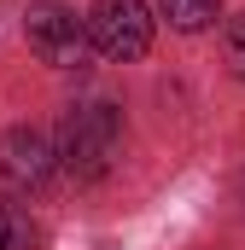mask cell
<instances>
[{
	"instance_id": "cell-1",
	"label": "cell",
	"mask_w": 245,
	"mask_h": 250,
	"mask_svg": "<svg viewBox=\"0 0 245 250\" xmlns=\"http://www.w3.org/2000/svg\"><path fill=\"white\" fill-rule=\"evenodd\" d=\"M117 140H122V117L117 105L105 99H88V105H70L59 128V163L76 175V181H99L117 157Z\"/></svg>"
},
{
	"instance_id": "cell-2",
	"label": "cell",
	"mask_w": 245,
	"mask_h": 250,
	"mask_svg": "<svg viewBox=\"0 0 245 250\" xmlns=\"http://www.w3.org/2000/svg\"><path fill=\"white\" fill-rule=\"evenodd\" d=\"M88 41L117 64L140 59L152 47V12H146V0H94L88 6Z\"/></svg>"
},
{
	"instance_id": "cell-3",
	"label": "cell",
	"mask_w": 245,
	"mask_h": 250,
	"mask_svg": "<svg viewBox=\"0 0 245 250\" xmlns=\"http://www.w3.org/2000/svg\"><path fill=\"white\" fill-rule=\"evenodd\" d=\"M35 59L53 64V70H76L88 53V18H76L64 0H35L29 6V23H24Z\"/></svg>"
},
{
	"instance_id": "cell-4",
	"label": "cell",
	"mask_w": 245,
	"mask_h": 250,
	"mask_svg": "<svg viewBox=\"0 0 245 250\" xmlns=\"http://www.w3.org/2000/svg\"><path fill=\"white\" fill-rule=\"evenodd\" d=\"M53 163H59V151L47 146V134H35V128H12L6 140H0V175L12 181V187L24 192H41L53 181Z\"/></svg>"
},
{
	"instance_id": "cell-5",
	"label": "cell",
	"mask_w": 245,
	"mask_h": 250,
	"mask_svg": "<svg viewBox=\"0 0 245 250\" xmlns=\"http://www.w3.org/2000/svg\"><path fill=\"white\" fill-rule=\"evenodd\" d=\"M35 245H41V227L29 221V209L0 198V250H35Z\"/></svg>"
},
{
	"instance_id": "cell-6",
	"label": "cell",
	"mask_w": 245,
	"mask_h": 250,
	"mask_svg": "<svg viewBox=\"0 0 245 250\" xmlns=\"http://www.w3.org/2000/svg\"><path fill=\"white\" fill-rule=\"evenodd\" d=\"M158 12L175 23V29H187V35H198V29H210L216 23V12H222V0H158Z\"/></svg>"
},
{
	"instance_id": "cell-7",
	"label": "cell",
	"mask_w": 245,
	"mask_h": 250,
	"mask_svg": "<svg viewBox=\"0 0 245 250\" xmlns=\"http://www.w3.org/2000/svg\"><path fill=\"white\" fill-rule=\"evenodd\" d=\"M222 53H228V70L245 76V12L228 18V29H222Z\"/></svg>"
}]
</instances>
